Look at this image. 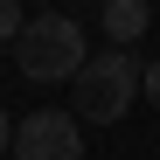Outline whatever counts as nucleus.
<instances>
[{
	"label": "nucleus",
	"instance_id": "nucleus-1",
	"mask_svg": "<svg viewBox=\"0 0 160 160\" xmlns=\"http://www.w3.org/2000/svg\"><path fill=\"white\" fill-rule=\"evenodd\" d=\"M14 63H21L28 84H77L84 63H91V49H84V28L70 14H35L14 35Z\"/></svg>",
	"mask_w": 160,
	"mask_h": 160
},
{
	"label": "nucleus",
	"instance_id": "nucleus-2",
	"mask_svg": "<svg viewBox=\"0 0 160 160\" xmlns=\"http://www.w3.org/2000/svg\"><path fill=\"white\" fill-rule=\"evenodd\" d=\"M139 77H146V63H132V49H104V56H91L84 77L70 84L77 125H118V118L132 112V98H139Z\"/></svg>",
	"mask_w": 160,
	"mask_h": 160
},
{
	"label": "nucleus",
	"instance_id": "nucleus-3",
	"mask_svg": "<svg viewBox=\"0 0 160 160\" xmlns=\"http://www.w3.org/2000/svg\"><path fill=\"white\" fill-rule=\"evenodd\" d=\"M14 160H84L77 112H28L14 125Z\"/></svg>",
	"mask_w": 160,
	"mask_h": 160
},
{
	"label": "nucleus",
	"instance_id": "nucleus-4",
	"mask_svg": "<svg viewBox=\"0 0 160 160\" xmlns=\"http://www.w3.org/2000/svg\"><path fill=\"white\" fill-rule=\"evenodd\" d=\"M98 21H104V35H112V49H132V42L153 28V7H146V0H104Z\"/></svg>",
	"mask_w": 160,
	"mask_h": 160
},
{
	"label": "nucleus",
	"instance_id": "nucleus-5",
	"mask_svg": "<svg viewBox=\"0 0 160 160\" xmlns=\"http://www.w3.org/2000/svg\"><path fill=\"white\" fill-rule=\"evenodd\" d=\"M28 21H21V0H0V42H14Z\"/></svg>",
	"mask_w": 160,
	"mask_h": 160
},
{
	"label": "nucleus",
	"instance_id": "nucleus-6",
	"mask_svg": "<svg viewBox=\"0 0 160 160\" xmlns=\"http://www.w3.org/2000/svg\"><path fill=\"white\" fill-rule=\"evenodd\" d=\"M139 98H153V104H160V63H146V77H139Z\"/></svg>",
	"mask_w": 160,
	"mask_h": 160
},
{
	"label": "nucleus",
	"instance_id": "nucleus-7",
	"mask_svg": "<svg viewBox=\"0 0 160 160\" xmlns=\"http://www.w3.org/2000/svg\"><path fill=\"white\" fill-rule=\"evenodd\" d=\"M14 125L21 118H7V104H0V153H14Z\"/></svg>",
	"mask_w": 160,
	"mask_h": 160
}]
</instances>
